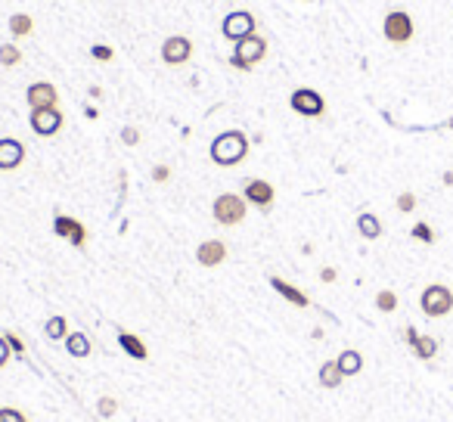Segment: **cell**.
I'll return each mask as SVG.
<instances>
[{"mask_svg":"<svg viewBox=\"0 0 453 422\" xmlns=\"http://www.w3.org/2000/svg\"><path fill=\"white\" fill-rule=\"evenodd\" d=\"M419 307H422V314H426V317H431V320L447 317V314L453 311V292L444 283H431V286H426V289H422Z\"/></svg>","mask_w":453,"mask_h":422,"instance_id":"2","label":"cell"},{"mask_svg":"<svg viewBox=\"0 0 453 422\" xmlns=\"http://www.w3.org/2000/svg\"><path fill=\"white\" fill-rule=\"evenodd\" d=\"M255 16L246 10H233L224 16V22H221V38L230 41V44H239V41H246L249 34H255Z\"/></svg>","mask_w":453,"mask_h":422,"instance_id":"5","label":"cell"},{"mask_svg":"<svg viewBox=\"0 0 453 422\" xmlns=\"http://www.w3.org/2000/svg\"><path fill=\"white\" fill-rule=\"evenodd\" d=\"M168 177H171V168H168V164H155V168H153V181H155V183H165Z\"/></svg>","mask_w":453,"mask_h":422,"instance_id":"33","label":"cell"},{"mask_svg":"<svg viewBox=\"0 0 453 422\" xmlns=\"http://www.w3.org/2000/svg\"><path fill=\"white\" fill-rule=\"evenodd\" d=\"M208 155H211V162L221 164V168H233V164H239L249 155V137L242 131H224V134H218V137L211 140V149H208Z\"/></svg>","mask_w":453,"mask_h":422,"instance_id":"1","label":"cell"},{"mask_svg":"<svg viewBox=\"0 0 453 422\" xmlns=\"http://www.w3.org/2000/svg\"><path fill=\"white\" fill-rule=\"evenodd\" d=\"M357 233H361L363 239H379V236H382V220H379L376 214L363 211L361 218H357Z\"/></svg>","mask_w":453,"mask_h":422,"instance_id":"19","label":"cell"},{"mask_svg":"<svg viewBox=\"0 0 453 422\" xmlns=\"http://www.w3.org/2000/svg\"><path fill=\"white\" fill-rule=\"evenodd\" d=\"M25 162V146L16 137L0 140V171H16Z\"/></svg>","mask_w":453,"mask_h":422,"instance_id":"13","label":"cell"},{"mask_svg":"<svg viewBox=\"0 0 453 422\" xmlns=\"http://www.w3.org/2000/svg\"><path fill=\"white\" fill-rule=\"evenodd\" d=\"M34 31V19L28 13H13L10 16V34L13 38H28Z\"/></svg>","mask_w":453,"mask_h":422,"instance_id":"20","label":"cell"},{"mask_svg":"<svg viewBox=\"0 0 453 422\" xmlns=\"http://www.w3.org/2000/svg\"><path fill=\"white\" fill-rule=\"evenodd\" d=\"M270 289H277L279 295H283L289 304H295V307H307V304H311V298H307L301 289H295L292 283H286L283 276H270Z\"/></svg>","mask_w":453,"mask_h":422,"instance_id":"15","label":"cell"},{"mask_svg":"<svg viewBox=\"0 0 453 422\" xmlns=\"http://www.w3.org/2000/svg\"><path fill=\"white\" fill-rule=\"evenodd\" d=\"M404 339H407V345L413 348V342L419 339V332H416V326H407V329H404Z\"/></svg>","mask_w":453,"mask_h":422,"instance_id":"35","label":"cell"},{"mask_svg":"<svg viewBox=\"0 0 453 422\" xmlns=\"http://www.w3.org/2000/svg\"><path fill=\"white\" fill-rule=\"evenodd\" d=\"M90 53H93V59H99V62H109L112 59V47H106V44H93Z\"/></svg>","mask_w":453,"mask_h":422,"instance_id":"32","label":"cell"},{"mask_svg":"<svg viewBox=\"0 0 453 422\" xmlns=\"http://www.w3.org/2000/svg\"><path fill=\"white\" fill-rule=\"evenodd\" d=\"M413 209H416V196H413V192H400V196H398V211L410 214Z\"/></svg>","mask_w":453,"mask_h":422,"instance_id":"30","label":"cell"},{"mask_svg":"<svg viewBox=\"0 0 453 422\" xmlns=\"http://www.w3.org/2000/svg\"><path fill=\"white\" fill-rule=\"evenodd\" d=\"M376 307H379L382 314H394V311H398V295H394L391 289H382V292L376 295Z\"/></svg>","mask_w":453,"mask_h":422,"instance_id":"25","label":"cell"},{"mask_svg":"<svg viewBox=\"0 0 453 422\" xmlns=\"http://www.w3.org/2000/svg\"><path fill=\"white\" fill-rule=\"evenodd\" d=\"M289 106H292L295 112H298V115H305V118H320L323 112H326V99H323L317 90H311V87L292 90Z\"/></svg>","mask_w":453,"mask_h":422,"instance_id":"6","label":"cell"},{"mask_svg":"<svg viewBox=\"0 0 453 422\" xmlns=\"http://www.w3.org/2000/svg\"><path fill=\"white\" fill-rule=\"evenodd\" d=\"M273 199H277V190H273L267 181H261V177H255V181H249V183H246V202L258 205V209H261V211H267V209H270V205H273Z\"/></svg>","mask_w":453,"mask_h":422,"instance_id":"12","label":"cell"},{"mask_svg":"<svg viewBox=\"0 0 453 422\" xmlns=\"http://www.w3.org/2000/svg\"><path fill=\"white\" fill-rule=\"evenodd\" d=\"M22 62V50H19L16 44H0V66L4 69H13Z\"/></svg>","mask_w":453,"mask_h":422,"instance_id":"24","label":"cell"},{"mask_svg":"<svg viewBox=\"0 0 453 422\" xmlns=\"http://www.w3.org/2000/svg\"><path fill=\"white\" fill-rule=\"evenodd\" d=\"M320 280H323V283H335V270H333V267H323V270H320Z\"/></svg>","mask_w":453,"mask_h":422,"instance_id":"36","label":"cell"},{"mask_svg":"<svg viewBox=\"0 0 453 422\" xmlns=\"http://www.w3.org/2000/svg\"><path fill=\"white\" fill-rule=\"evenodd\" d=\"M413 31H416V25H413V16L404 10H391L385 16V22H382V34H385V41L388 44H410L413 41Z\"/></svg>","mask_w":453,"mask_h":422,"instance_id":"4","label":"cell"},{"mask_svg":"<svg viewBox=\"0 0 453 422\" xmlns=\"http://www.w3.org/2000/svg\"><path fill=\"white\" fill-rule=\"evenodd\" d=\"M317 382L323 385V388L335 391V388H339V385L344 382V373H342V370H339V363H335V360H326V363H320Z\"/></svg>","mask_w":453,"mask_h":422,"instance_id":"17","label":"cell"},{"mask_svg":"<svg viewBox=\"0 0 453 422\" xmlns=\"http://www.w3.org/2000/svg\"><path fill=\"white\" fill-rule=\"evenodd\" d=\"M410 236H413V239H419V242H428V246L435 242V230H431L428 224H422V220H419V224H413V230H410Z\"/></svg>","mask_w":453,"mask_h":422,"instance_id":"27","label":"cell"},{"mask_svg":"<svg viewBox=\"0 0 453 422\" xmlns=\"http://www.w3.org/2000/svg\"><path fill=\"white\" fill-rule=\"evenodd\" d=\"M4 339H6V345H10V351H13V354H19V357H22V354H25V342H22V339H19V335H16V332H6V335H4Z\"/></svg>","mask_w":453,"mask_h":422,"instance_id":"29","label":"cell"},{"mask_svg":"<svg viewBox=\"0 0 453 422\" xmlns=\"http://www.w3.org/2000/svg\"><path fill=\"white\" fill-rule=\"evenodd\" d=\"M190 56H193V41L183 38V34H171L162 44V59L168 66H183V62H190Z\"/></svg>","mask_w":453,"mask_h":422,"instance_id":"9","label":"cell"},{"mask_svg":"<svg viewBox=\"0 0 453 422\" xmlns=\"http://www.w3.org/2000/svg\"><path fill=\"white\" fill-rule=\"evenodd\" d=\"M121 143H125V146H137V143H140V131H137V127H121Z\"/></svg>","mask_w":453,"mask_h":422,"instance_id":"31","label":"cell"},{"mask_svg":"<svg viewBox=\"0 0 453 422\" xmlns=\"http://www.w3.org/2000/svg\"><path fill=\"white\" fill-rule=\"evenodd\" d=\"M44 332H47V339H50V342H66V335H69V320L56 314V317H50V320H47Z\"/></svg>","mask_w":453,"mask_h":422,"instance_id":"22","label":"cell"},{"mask_svg":"<svg viewBox=\"0 0 453 422\" xmlns=\"http://www.w3.org/2000/svg\"><path fill=\"white\" fill-rule=\"evenodd\" d=\"M118 345H121V351H125L127 357H134V360H146L149 357L146 342H143L140 335H134V332H118Z\"/></svg>","mask_w":453,"mask_h":422,"instance_id":"16","label":"cell"},{"mask_svg":"<svg viewBox=\"0 0 453 422\" xmlns=\"http://www.w3.org/2000/svg\"><path fill=\"white\" fill-rule=\"evenodd\" d=\"M196 261L202 267H221L227 261V246L221 239H205L202 246L196 248Z\"/></svg>","mask_w":453,"mask_h":422,"instance_id":"14","label":"cell"},{"mask_svg":"<svg viewBox=\"0 0 453 422\" xmlns=\"http://www.w3.org/2000/svg\"><path fill=\"white\" fill-rule=\"evenodd\" d=\"M25 103L32 106V109H50V106L60 103V94H56L53 84H47V81H34L32 87L25 90Z\"/></svg>","mask_w":453,"mask_h":422,"instance_id":"11","label":"cell"},{"mask_svg":"<svg viewBox=\"0 0 453 422\" xmlns=\"http://www.w3.org/2000/svg\"><path fill=\"white\" fill-rule=\"evenodd\" d=\"M233 56H239L242 62L251 69L258 66V62L267 56V41L261 38V34H249L246 41H239V44H233Z\"/></svg>","mask_w":453,"mask_h":422,"instance_id":"10","label":"cell"},{"mask_svg":"<svg viewBox=\"0 0 453 422\" xmlns=\"http://www.w3.org/2000/svg\"><path fill=\"white\" fill-rule=\"evenodd\" d=\"M447 127H453V118H450V121H447Z\"/></svg>","mask_w":453,"mask_h":422,"instance_id":"38","label":"cell"},{"mask_svg":"<svg viewBox=\"0 0 453 422\" xmlns=\"http://www.w3.org/2000/svg\"><path fill=\"white\" fill-rule=\"evenodd\" d=\"M62 112L56 109V106H50V109H32V118H28V125H32V131L38 134V137H53V134L62 131Z\"/></svg>","mask_w":453,"mask_h":422,"instance_id":"7","label":"cell"},{"mask_svg":"<svg viewBox=\"0 0 453 422\" xmlns=\"http://www.w3.org/2000/svg\"><path fill=\"white\" fill-rule=\"evenodd\" d=\"M413 354L419 357V360H431V357L438 354V342L431 339V335H419V339L413 342Z\"/></svg>","mask_w":453,"mask_h":422,"instance_id":"23","label":"cell"},{"mask_svg":"<svg viewBox=\"0 0 453 422\" xmlns=\"http://www.w3.org/2000/svg\"><path fill=\"white\" fill-rule=\"evenodd\" d=\"M97 413H99V416H103V419H112L115 413H118V400L109 398V395H106V398H99V400H97Z\"/></svg>","mask_w":453,"mask_h":422,"instance_id":"26","label":"cell"},{"mask_svg":"<svg viewBox=\"0 0 453 422\" xmlns=\"http://www.w3.org/2000/svg\"><path fill=\"white\" fill-rule=\"evenodd\" d=\"M335 363H339V370L344 373V379L348 376H357L363 370V354L354 351V348H348V351H342L339 357H335Z\"/></svg>","mask_w":453,"mask_h":422,"instance_id":"18","label":"cell"},{"mask_svg":"<svg viewBox=\"0 0 453 422\" xmlns=\"http://www.w3.org/2000/svg\"><path fill=\"white\" fill-rule=\"evenodd\" d=\"M0 422H28V416L16 407H0Z\"/></svg>","mask_w":453,"mask_h":422,"instance_id":"28","label":"cell"},{"mask_svg":"<svg viewBox=\"0 0 453 422\" xmlns=\"http://www.w3.org/2000/svg\"><path fill=\"white\" fill-rule=\"evenodd\" d=\"M53 233L60 236V239L71 242L75 248H81L84 242H88V230H84V224L81 220H75V218H69V214H56L53 218Z\"/></svg>","mask_w":453,"mask_h":422,"instance_id":"8","label":"cell"},{"mask_svg":"<svg viewBox=\"0 0 453 422\" xmlns=\"http://www.w3.org/2000/svg\"><path fill=\"white\" fill-rule=\"evenodd\" d=\"M444 183H447V187H453V171H447V174H444Z\"/></svg>","mask_w":453,"mask_h":422,"instance_id":"37","label":"cell"},{"mask_svg":"<svg viewBox=\"0 0 453 422\" xmlns=\"http://www.w3.org/2000/svg\"><path fill=\"white\" fill-rule=\"evenodd\" d=\"M10 345H6V339H4V335H0V370H4L6 367V360H10Z\"/></svg>","mask_w":453,"mask_h":422,"instance_id":"34","label":"cell"},{"mask_svg":"<svg viewBox=\"0 0 453 422\" xmlns=\"http://www.w3.org/2000/svg\"><path fill=\"white\" fill-rule=\"evenodd\" d=\"M66 351L71 357H88L90 354V339L84 332H69L66 335Z\"/></svg>","mask_w":453,"mask_h":422,"instance_id":"21","label":"cell"},{"mask_svg":"<svg viewBox=\"0 0 453 422\" xmlns=\"http://www.w3.org/2000/svg\"><path fill=\"white\" fill-rule=\"evenodd\" d=\"M211 214L221 227H236L246 220V199L236 196V192H221L211 205Z\"/></svg>","mask_w":453,"mask_h":422,"instance_id":"3","label":"cell"}]
</instances>
